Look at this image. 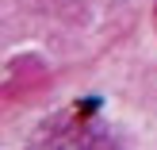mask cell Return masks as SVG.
<instances>
[{"label": "cell", "instance_id": "obj_1", "mask_svg": "<svg viewBox=\"0 0 157 150\" xmlns=\"http://www.w3.org/2000/svg\"><path fill=\"white\" fill-rule=\"evenodd\" d=\"M153 27H157V12H153Z\"/></svg>", "mask_w": 157, "mask_h": 150}]
</instances>
